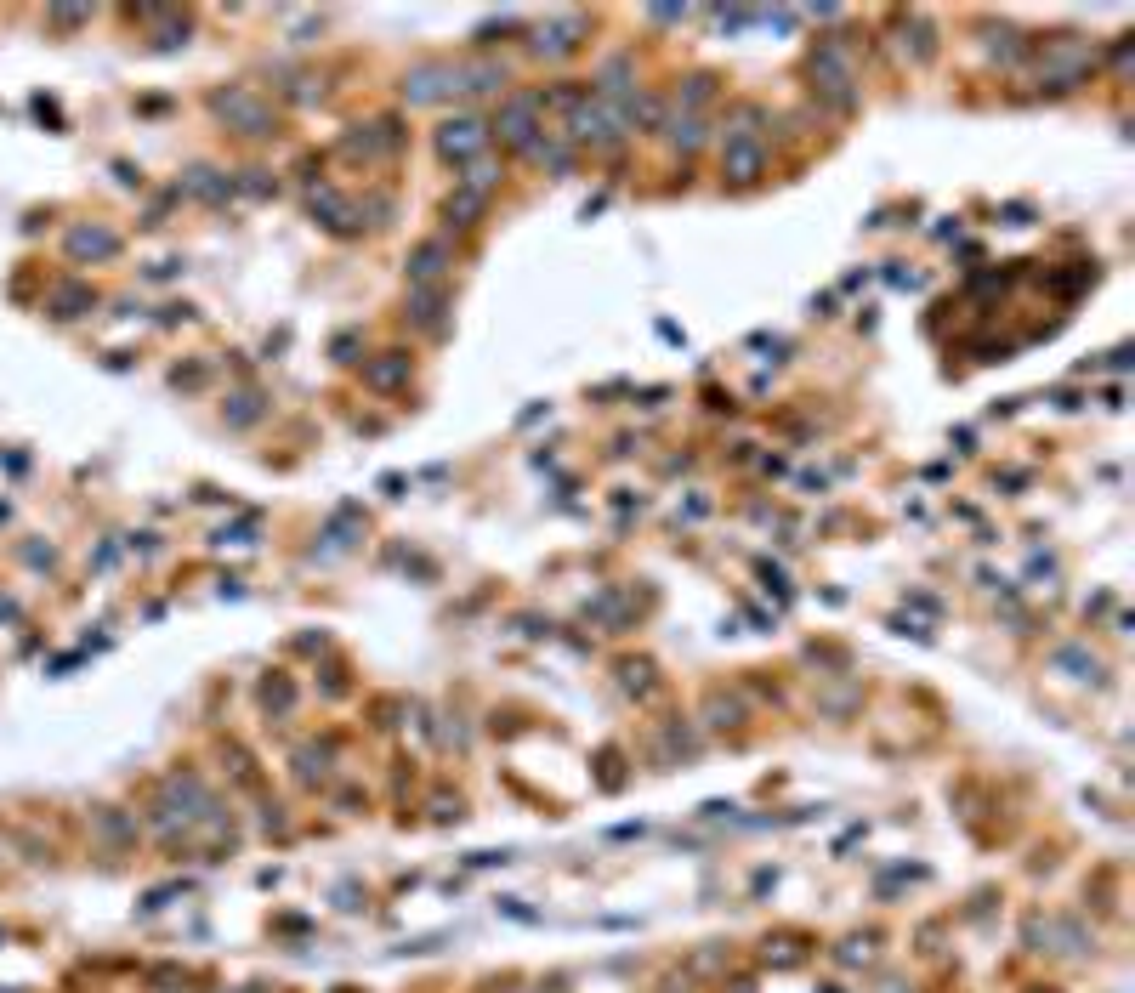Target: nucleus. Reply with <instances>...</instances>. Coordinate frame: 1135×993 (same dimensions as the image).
Masks as SVG:
<instances>
[{
  "label": "nucleus",
  "instance_id": "f257e3e1",
  "mask_svg": "<svg viewBox=\"0 0 1135 993\" xmlns=\"http://www.w3.org/2000/svg\"><path fill=\"white\" fill-rule=\"evenodd\" d=\"M812 91L835 114H852L857 108V69H852V52L840 40H818L812 46Z\"/></svg>",
  "mask_w": 1135,
  "mask_h": 993
},
{
  "label": "nucleus",
  "instance_id": "f03ea898",
  "mask_svg": "<svg viewBox=\"0 0 1135 993\" xmlns=\"http://www.w3.org/2000/svg\"><path fill=\"white\" fill-rule=\"evenodd\" d=\"M540 108H545V97L540 91H523V97H506L500 103V114H494V125H489V137L500 131V142L506 148H517L523 154L528 142H534V131H540Z\"/></svg>",
  "mask_w": 1135,
  "mask_h": 993
},
{
  "label": "nucleus",
  "instance_id": "7ed1b4c3",
  "mask_svg": "<svg viewBox=\"0 0 1135 993\" xmlns=\"http://www.w3.org/2000/svg\"><path fill=\"white\" fill-rule=\"evenodd\" d=\"M483 148H489V125L477 120V114H454V120L437 125V154L454 159V165L483 159Z\"/></svg>",
  "mask_w": 1135,
  "mask_h": 993
},
{
  "label": "nucleus",
  "instance_id": "20e7f679",
  "mask_svg": "<svg viewBox=\"0 0 1135 993\" xmlns=\"http://www.w3.org/2000/svg\"><path fill=\"white\" fill-rule=\"evenodd\" d=\"M460 91V69L454 63H415V69L403 74V103H415V108H426V103H443V97H454Z\"/></svg>",
  "mask_w": 1135,
  "mask_h": 993
},
{
  "label": "nucleus",
  "instance_id": "39448f33",
  "mask_svg": "<svg viewBox=\"0 0 1135 993\" xmlns=\"http://www.w3.org/2000/svg\"><path fill=\"white\" fill-rule=\"evenodd\" d=\"M767 176V148L755 137H727L721 142V182L727 188H755Z\"/></svg>",
  "mask_w": 1135,
  "mask_h": 993
},
{
  "label": "nucleus",
  "instance_id": "423d86ee",
  "mask_svg": "<svg viewBox=\"0 0 1135 993\" xmlns=\"http://www.w3.org/2000/svg\"><path fill=\"white\" fill-rule=\"evenodd\" d=\"M216 114H222L233 131H245V137H273V108L256 103V97H250V91H239V86L216 97Z\"/></svg>",
  "mask_w": 1135,
  "mask_h": 993
},
{
  "label": "nucleus",
  "instance_id": "0eeeda50",
  "mask_svg": "<svg viewBox=\"0 0 1135 993\" xmlns=\"http://www.w3.org/2000/svg\"><path fill=\"white\" fill-rule=\"evenodd\" d=\"M585 40V18L579 12H557V18H545L540 29H534V52L540 57H568Z\"/></svg>",
  "mask_w": 1135,
  "mask_h": 993
},
{
  "label": "nucleus",
  "instance_id": "6e6552de",
  "mask_svg": "<svg viewBox=\"0 0 1135 993\" xmlns=\"http://www.w3.org/2000/svg\"><path fill=\"white\" fill-rule=\"evenodd\" d=\"M449 267H454L449 244H443V239H426V244H415V250H409L403 273H409V290H415V284H443V273H449Z\"/></svg>",
  "mask_w": 1135,
  "mask_h": 993
},
{
  "label": "nucleus",
  "instance_id": "1a4fd4ad",
  "mask_svg": "<svg viewBox=\"0 0 1135 993\" xmlns=\"http://www.w3.org/2000/svg\"><path fill=\"white\" fill-rule=\"evenodd\" d=\"M443 307H449V290L443 284H415L409 290V324L426 335H443Z\"/></svg>",
  "mask_w": 1135,
  "mask_h": 993
},
{
  "label": "nucleus",
  "instance_id": "9d476101",
  "mask_svg": "<svg viewBox=\"0 0 1135 993\" xmlns=\"http://www.w3.org/2000/svg\"><path fill=\"white\" fill-rule=\"evenodd\" d=\"M347 148L352 154H364V159H386V154H398L403 148V131H398V120L358 125V137H347Z\"/></svg>",
  "mask_w": 1135,
  "mask_h": 993
},
{
  "label": "nucleus",
  "instance_id": "9b49d317",
  "mask_svg": "<svg viewBox=\"0 0 1135 993\" xmlns=\"http://www.w3.org/2000/svg\"><path fill=\"white\" fill-rule=\"evenodd\" d=\"M523 154H528V159H540L545 171H557V176L574 171V142L562 137V131H545V125L534 131V142H528Z\"/></svg>",
  "mask_w": 1135,
  "mask_h": 993
},
{
  "label": "nucleus",
  "instance_id": "f8f14e48",
  "mask_svg": "<svg viewBox=\"0 0 1135 993\" xmlns=\"http://www.w3.org/2000/svg\"><path fill=\"white\" fill-rule=\"evenodd\" d=\"M364 386H369V392H403V386H409V358H403V352H381V358H369V364H364Z\"/></svg>",
  "mask_w": 1135,
  "mask_h": 993
},
{
  "label": "nucleus",
  "instance_id": "ddd939ff",
  "mask_svg": "<svg viewBox=\"0 0 1135 993\" xmlns=\"http://www.w3.org/2000/svg\"><path fill=\"white\" fill-rule=\"evenodd\" d=\"M460 91H506V63H494V57L466 63L460 69Z\"/></svg>",
  "mask_w": 1135,
  "mask_h": 993
},
{
  "label": "nucleus",
  "instance_id": "4468645a",
  "mask_svg": "<svg viewBox=\"0 0 1135 993\" xmlns=\"http://www.w3.org/2000/svg\"><path fill=\"white\" fill-rule=\"evenodd\" d=\"M659 131H664V137H670V142H676L681 154H693V148H699V142H704V131H710V125H704L699 114H670V120H664Z\"/></svg>",
  "mask_w": 1135,
  "mask_h": 993
},
{
  "label": "nucleus",
  "instance_id": "2eb2a0df",
  "mask_svg": "<svg viewBox=\"0 0 1135 993\" xmlns=\"http://www.w3.org/2000/svg\"><path fill=\"white\" fill-rule=\"evenodd\" d=\"M483 210H489V199H483V193L454 188V193H449V205H443V216H449V227H472Z\"/></svg>",
  "mask_w": 1135,
  "mask_h": 993
},
{
  "label": "nucleus",
  "instance_id": "dca6fc26",
  "mask_svg": "<svg viewBox=\"0 0 1135 993\" xmlns=\"http://www.w3.org/2000/svg\"><path fill=\"white\" fill-rule=\"evenodd\" d=\"M454 188L483 193V199H489V193L500 188V165H494V159H472V165H466V176H454Z\"/></svg>",
  "mask_w": 1135,
  "mask_h": 993
},
{
  "label": "nucleus",
  "instance_id": "f3484780",
  "mask_svg": "<svg viewBox=\"0 0 1135 993\" xmlns=\"http://www.w3.org/2000/svg\"><path fill=\"white\" fill-rule=\"evenodd\" d=\"M1056 664H1062V670H1084V676H1090V681L1101 676V664H1096V653H1084L1079 642H1067V647H1056Z\"/></svg>",
  "mask_w": 1135,
  "mask_h": 993
},
{
  "label": "nucleus",
  "instance_id": "a211bd4d",
  "mask_svg": "<svg viewBox=\"0 0 1135 993\" xmlns=\"http://www.w3.org/2000/svg\"><path fill=\"white\" fill-rule=\"evenodd\" d=\"M710 91H716V80H710V74H693V80L681 86V114H699V103H710Z\"/></svg>",
  "mask_w": 1135,
  "mask_h": 993
},
{
  "label": "nucleus",
  "instance_id": "6ab92c4d",
  "mask_svg": "<svg viewBox=\"0 0 1135 993\" xmlns=\"http://www.w3.org/2000/svg\"><path fill=\"white\" fill-rule=\"evenodd\" d=\"M188 188L199 193V199H222V193H233V182H227V176H216V171H193Z\"/></svg>",
  "mask_w": 1135,
  "mask_h": 993
},
{
  "label": "nucleus",
  "instance_id": "aec40b11",
  "mask_svg": "<svg viewBox=\"0 0 1135 993\" xmlns=\"http://www.w3.org/2000/svg\"><path fill=\"white\" fill-rule=\"evenodd\" d=\"M256 415H262V398H256V392H239V398H233V409H227V420H233V426H250Z\"/></svg>",
  "mask_w": 1135,
  "mask_h": 993
},
{
  "label": "nucleus",
  "instance_id": "412c9836",
  "mask_svg": "<svg viewBox=\"0 0 1135 993\" xmlns=\"http://www.w3.org/2000/svg\"><path fill=\"white\" fill-rule=\"evenodd\" d=\"M738 721H744V710L733 698H710V727H738Z\"/></svg>",
  "mask_w": 1135,
  "mask_h": 993
},
{
  "label": "nucleus",
  "instance_id": "4be33fe9",
  "mask_svg": "<svg viewBox=\"0 0 1135 993\" xmlns=\"http://www.w3.org/2000/svg\"><path fill=\"white\" fill-rule=\"evenodd\" d=\"M619 676H625V687H630V693H647V687H653V664H625Z\"/></svg>",
  "mask_w": 1135,
  "mask_h": 993
},
{
  "label": "nucleus",
  "instance_id": "5701e85b",
  "mask_svg": "<svg viewBox=\"0 0 1135 993\" xmlns=\"http://www.w3.org/2000/svg\"><path fill=\"white\" fill-rule=\"evenodd\" d=\"M647 18H653V23H681V18H687V6H653Z\"/></svg>",
  "mask_w": 1135,
  "mask_h": 993
}]
</instances>
